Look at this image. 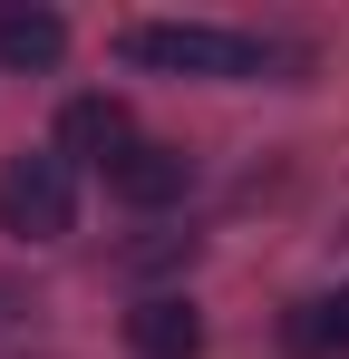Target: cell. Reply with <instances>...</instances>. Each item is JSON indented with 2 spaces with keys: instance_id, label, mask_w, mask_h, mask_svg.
Masks as SVG:
<instances>
[{
  "instance_id": "5",
  "label": "cell",
  "mask_w": 349,
  "mask_h": 359,
  "mask_svg": "<svg viewBox=\"0 0 349 359\" xmlns=\"http://www.w3.org/2000/svg\"><path fill=\"white\" fill-rule=\"evenodd\" d=\"M126 350L136 359H204V311L184 292H146L126 311Z\"/></svg>"
},
{
  "instance_id": "6",
  "label": "cell",
  "mask_w": 349,
  "mask_h": 359,
  "mask_svg": "<svg viewBox=\"0 0 349 359\" xmlns=\"http://www.w3.org/2000/svg\"><path fill=\"white\" fill-rule=\"evenodd\" d=\"M282 350L291 359H349V282L330 301H291L282 311Z\"/></svg>"
},
{
  "instance_id": "3",
  "label": "cell",
  "mask_w": 349,
  "mask_h": 359,
  "mask_svg": "<svg viewBox=\"0 0 349 359\" xmlns=\"http://www.w3.org/2000/svg\"><path fill=\"white\" fill-rule=\"evenodd\" d=\"M107 194H116V204H136V214H165V204L194 194V156L165 146V136H136V146L107 165Z\"/></svg>"
},
{
  "instance_id": "4",
  "label": "cell",
  "mask_w": 349,
  "mask_h": 359,
  "mask_svg": "<svg viewBox=\"0 0 349 359\" xmlns=\"http://www.w3.org/2000/svg\"><path fill=\"white\" fill-rule=\"evenodd\" d=\"M126 146H136V117H126V97L88 88V97H68V107H58V156H68V165H78V156L116 165Z\"/></svg>"
},
{
  "instance_id": "1",
  "label": "cell",
  "mask_w": 349,
  "mask_h": 359,
  "mask_svg": "<svg viewBox=\"0 0 349 359\" xmlns=\"http://www.w3.org/2000/svg\"><path fill=\"white\" fill-rule=\"evenodd\" d=\"M116 49L156 78H262L272 68V49L252 29H214V20H126Z\"/></svg>"
},
{
  "instance_id": "2",
  "label": "cell",
  "mask_w": 349,
  "mask_h": 359,
  "mask_svg": "<svg viewBox=\"0 0 349 359\" xmlns=\"http://www.w3.org/2000/svg\"><path fill=\"white\" fill-rule=\"evenodd\" d=\"M78 224V165L39 146V156H10L0 165V233L10 243H58Z\"/></svg>"
},
{
  "instance_id": "8",
  "label": "cell",
  "mask_w": 349,
  "mask_h": 359,
  "mask_svg": "<svg viewBox=\"0 0 349 359\" xmlns=\"http://www.w3.org/2000/svg\"><path fill=\"white\" fill-rule=\"evenodd\" d=\"M165 262H194V233H146L116 252V272H165Z\"/></svg>"
},
{
  "instance_id": "7",
  "label": "cell",
  "mask_w": 349,
  "mask_h": 359,
  "mask_svg": "<svg viewBox=\"0 0 349 359\" xmlns=\"http://www.w3.org/2000/svg\"><path fill=\"white\" fill-rule=\"evenodd\" d=\"M68 20L58 10H0V68H58Z\"/></svg>"
}]
</instances>
